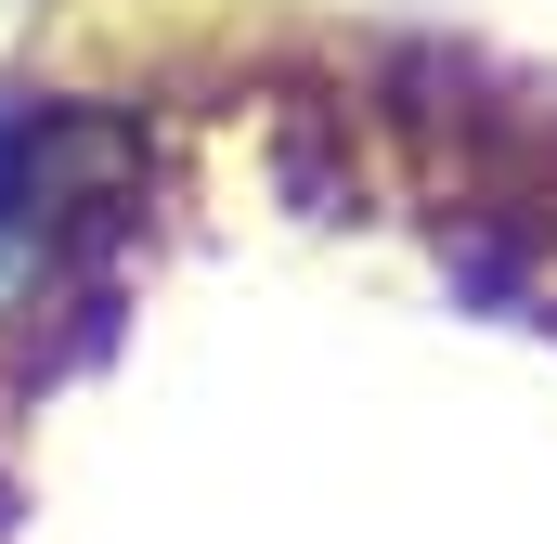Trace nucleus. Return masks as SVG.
Instances as JSON below:
<instances>
[{
    "instance_id": "1",
    "label": "nucleus",
    "mask_w": 557,
    "mask_h": 544,
    "mask_svg": "<svg viewBox=\"0 0 557 544\" xmlns=\"http://www.w3.org/2000/svg\"><path fill=\"white\" fill-rule=\"evenodd\" d=\"M104 169H117V143L104 131H0V324H26L39 298H52V272L78 247V221L104 208Z\"/></svg>"
}]
</instances>
